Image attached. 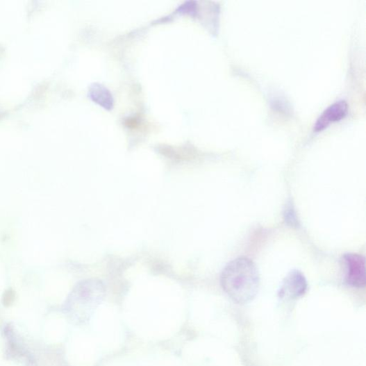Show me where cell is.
Listing matches in <instances>:
<instances>
[{
    "label": "cell",
    "instance_id": "5b68a950",
    "mask_svg": "<svg viewBox=\"0 0 366 366\" xmlns=\"http://www.w3.org/2000/svg\"><path fill=\"white\" fill-rule=\"evenodd\" d=\"M90 94L94 102L102 106L107 110L113 108V96L104 86L94 84L90 88Z\"/></svg>",
    "mask_w": 366,
    "mask_h": 366
},
{
    "label": "cell",
    "instance_id": "3957f363",
    "mask_svg": "<svg viewBox=\"0 0 366 366\" xmlns=\"http://www.w3.org/2000/svg\"><path fill=\"white\" fill-rule=\"evenodd\" d=\"M349 113V105L345 101H337L328 107L317 119L313 133H322L331 125L344 119Z\"/></svg>",
    "mask_w": 366,
    "mask_h": 366
},
{
    "label": "cell",
    "instance_id": "277c9868",
    "mask_svg": "<svg viewBox=\"0 0 366 366\" xmlns=\"http://www.w3.org/2000/svg\"><path fill=\"white\" fill-rule=\"evenodd\" d=\"M347 268L346 281L349 285L357 288L365 286V258L358 254H347L344 256Z\"/></svg>",
    "mask_w": 366,
    "mask_h": 366
},
{
    "label": "cell",
    "instance_id": "6da1fadb",
    "mask_svg": "<svg viewBox=\"0 0 366 366\" xmlns=\"http://www.w3.org/2000/svg\"><path fill=\"white\" fill-rule=\"evenodd\" d=\"M221 283L228 297L238 304L253 301L260 286V276L254 263L239 258L228 263L222 273Z\"/></svg>",
    "mask_w": 366,
    "mask_h": 366
},
{
    "label": "cell",
    "instance_id": "7a4b0ae2",
    "mask_svg": "<svg viewBox=\"0 0 366 366\" xmlns=\"http://www.w3.org/2000/svg\"><path fill=\"white\" fill-rule=\"evenodd\" d=\"M308 283L301 272H290L283 280L278 290V297L283 300H294L305 295Z\"/></svg>",
    "mask_w": 366,
    "mask_h": 366
}]
</instances>
